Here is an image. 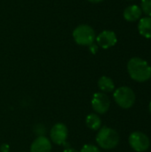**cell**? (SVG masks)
<instances>
[{
  "label": "cell",
  "mask_w": 151,
  "mask_h": 152,
  "mask_svg": "<svg viewBox=\"0 0 151 152\" xmlns=\"http://www.w3.org/2000/svg\"><path fill=\"white\" fill-rule=\"evenodd\" d=\"M127 71L131 78L137 82H145L151 77V67L139 57L132 58L128 61Z\"/></svg>",
  "instance_id": "cell-1"
},
{
  "label": "cell",
  "mask_w": 151,
  "mask_h": 152,
  "mask_svg": "<svg viewBox=\"0 0 151 152\" xmlns=\"http://www.w3.org/2000/svg\"><path fill=\"white\" fill-rule=\"evenodd\" d=\"M96 142L101 148L104 150H111L118 145L119 135L115 129L105 126L98 132Z\"/></svg>",
  "instance_id": "cell-2"
},
{
  "label": "cell",
  "mask_w": 151,
  "mask_h": 152,
  "mask_svg": "<svg viewBox=\"0 0 151 152\" xmlns=\"http://www.w3.org/2000/svg\"><path fill=\"white\" fill-rule=\"evenodd\" d=\"M72 36L77 45L84 46H89L94 42L96 38L95 31L93 28L86 24H81L77 26L73 30Z\"/></svg>",
  "instance_id": "cell-3"
},
{
  "label": "cell",
  "mask_w": 151,
  "mask_h": 152,
  "mask_svg": "<svg viewBox=\"0 0 151 152\" xmlns=\"http://www.w3.org/2000/svg\"><path fill=\"white\" fill-rule=\"evenodd\" d=\"M117 104L123 109H130L135 102V94L132 88L128 86H121L117 88L113 94Z\"/></svg>",
  "instance_id": "cell-4"
},
{
  "label": "cell",
  "mask_w": 151,
  "mask_h": 152,
  "mask_svg": "<svg viewBox=\"0 0 151 152\" xmlns=\"http://www.w3.org/2000/svg\"><path fill=\"white\" fill-rule=\"evenodd\" d=\"M130 146L137 152L146 151L150 145L149 137L142 132H133L129 136Z\"/></svg>",
  "instance_id": "cell-5"
},
{
  "label": "cell",
  "mask_w": 151,
  "mask_h": 152,
  "mask_svg": "<svg viewBox=\"0 0 151 152\" xmlns=\"http://www.w3.org/2000/svg\"><path fill=\"white\" fill-rule=\"evenodd\" d=\"M92 107L98 114H105L110 107V100L104 93H95L92 99Z\"/></svg>",
  "instance_id": "cell-6"
},
{
  "label": "cell",
  "mask_w": 151,
  "mask_h": 152,
  "mask_svg": "<svg viewBox=\"0 0 151 152\" xmlns=\"http://www.w3.org/2000/svg\"><path fill=\"white\" fill-rule=\"evenodd\" d=\"M68 128L67 126L62 123H57L55 124L50 132V137L53 143L57 145H61L65 143L67 138H68Z\"/></svg>",
  "instance_id": "cell-7"
},
{
  "label": "cell",
  "mask_w": 151,
  "mask_h": 152,
  "mask_svg": "<svg viewBox=\"0 0 151 152\" xmlns=\"http://www.w3.org/2000/svg\"><path fill=\"white\" fill-rule=\"evenodd\" d=\"M95 39L97 44L103 49H108L114 46L117 41L115 32L111 30H104L101 32Z\"/></svg>",
  "instance_id": "cell-8"
},
{
  "label": "cell",
  "mask_w": 151,
  "mask_h": 152,
  "mask_svg": "<svg viewBox=\"0 0 151 152\" xmlns=\"http://www.w3.org/2000/svg\"><path fill=\"white\" fill-rule=\"evenodd\" d=\"M51 150V141L43 135L36 138L30 146V152H50Z\"/></svg>",
  "instance_id": "cell-9"
},
{
  "label": "cell",
  "mask_w": 151,
  "mask_h": 152,
  "mask_svg": "<svg viewBox=\"0 0 151 152\" xmlns=\"http://www.w3.org/2000/svg\"><path fill=\"white\" fill-rule=\"evenodd\" d=\"M142 8L136 4L129 5L124 11V18L127 21H136L142 17Z\"/></svg>",
  "instance_id": "cell-10"
},
{
  "label": "cell",
  "mask_w": 151,
  "mask_h": 152,
  "mask_svg": "<svg viewBox=\"0 0 151 152\" xmlns=\"http://www.w3.org/2000/svg\"><path fill=\"white\" fill-rule=\"evenodd\" d=\"M138 29L142 37L151 38V17L142 18L138 24Z\"/></svg>",
  "instance_id": "cell-11"
},
{
  "label": "cell",
  "mask_w": 151,
  "mask_h": 152,
  "mask_svg": "<svg viewBox=\"0 0 151 152\" xmlns=\"http://www.w3.org/2000/svg\"><path fill=\"white\" fill-rule=\"evenodd\" d=\"M98 86L102 93H111L115 89V84L113 80L106 76L101 77L98 81Z\"/></svg>",
  "instance_id": "cell-12"
},
{
  "label": "cell",
  "mask_w": 151,
  "mask_h": 152,
  "mask_svg": "<svg viewBox=\"0 0 151 152\" xmlns=\"http://www.w3.org/2000/svg\"><path fill=\"white\" fill-rule=\"evenodd\" d=\"M85 123H86V126H88V128H90L91 130L96 131V130H99L101 128V119L97 114L92 113V114H89L86 117Z\"/></svg>",
  "instance_id": "cell-13"
},
{
  "label": "cell",
  "mask_w": 151,
  "mask_h": 152,
  "mask_svg": "<svg viewBox=\"0 0 151 152\" xmlns=\"http://www.w3.org/2000/svg\"><path fill=\"white\" fill-rule=\"evenodd\" d=\"M142 10L151 17V0H142Z\"/></svg>",
  "instance_id": "cell-14"
},
{
  "label": "cell",
  "mask_w": 151,
  "mask_h": 152,
  "mask_svg": "<svg viewBox=\"0 0 151 152\" xmlns=\"http://www.w3.org/2000/svg\"><path fill=\"white\" fill-rule=\"evenodd\" d=\"M80 152H101L99 148L93 144H85L82 147Z\"/></svg>",
  "instance_id": "cell-15"
},
{
  "label": "cell",
  "mask_w": 151,
  "mask_h": 152,
  "mask_svg": "<svg viewBox=\"0 0 151 152\" xmlns=\"http://www.w3.org/2000/svg\"><path fill=\"white\" fill-rule=\"evenodd\" d=\"M89 50H90V52L92 53H97V51H98V46H97V45H95L94 43H93L92 45H89Z\"/></svg>",
  "instance_id": "cell-16"
},
{
  "label": "cell",
  "mask_w": 151,
  "mask_h": 152,
  "mask_svg": "<svg viewBox=\"0 0 151 152\" xmlns=\"http://www.w3.org/2000/svg\"><path fill=\"white\" fill-rule=\"evenodd\" d=\"M0 151L1 152H9V145L8 144H2L0 147Z\"/></svg>",
  "instance_id": "cell-17"
},
{
  "label": "cell",
  "mask_w": 151,
  "mask_h": 152,
  "mask_svg": "<svg viewBox=\"0 0 151 152\" xmlns=\"http://www.w3.org/2000/svg\"><path fill=\"white\" fill-rule=\"evenodd\" d=\"M63 152H77V151H76L75 149H72V148H68V149H65Z\"/></svg>",
  "instance_id": "cell-18"
},
{
  "label": "cell",
  "mask_w": 151,
  "mask_h": 152,
  "mask_svg": "<svg viewBox=\"0 0 151 152\" xmlns=\"http://www.w3.org/2000/svg\"><path fill=\"white\" fill-rule=\"evenodd\" d=\"M87 1H89V2H91V3H94V4H96V3L102 2L103 0H87Z\"/></svg>",
  "instance_id": "cell-19"
},
{
  "label": "cell",
  "mask_w": 151,
  "mask_h": 152,
  "mask_svg": "<svg viewBox=\"0 0 151 152\" xmlns=\"http://www.w3.org/2000/svg\"><path fill=\"white\" fill-rule=\"evenodd\" d=\"M149 108H150V113H151V102H150V106H149Z\"/></svg>",
  "instance_id": "cell-20"
}]
</instances>
